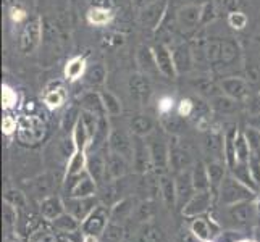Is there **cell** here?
Instances as JSON below:
<instances>
[{"instance_id": "cell-32", "label": "cell", "mask_w": 260, "mask_h": 242, "mask_svg": "<svg viewBox=\"0 0 260 242\" xmlns=\"http://www.w3.org/2000/svg\"><path fill=\"white\" fill-rule=\"evenodd\" d=\"M189 163H191V157L186 150L179 147L170 149V166H173V169L184 171V169L189 166Z\"/></svg>"}, {"instance_id": "cell-18", "label": "cell", "mask_w": 260, "mask_h": 242, "mask_svg": "<svg viewBox=\"0 0 260 242\" xmlns=\"http://www.w3.org/2000/svg\"><path fill=\"white\" fill-rule=\"evenodd\" d=\"M128 171V160L121 157L116 152H110V155H107V175L112 179H118L124 176Z\"/></svg>"}, {"instance_id": "cell-4", "label": "cell", "mask_w": 260, "mask_h": 242, "mask_svg": "<svg viewBox=\"0 0 260 242\" xmlns=\"http://www.w3.org/2000/svg\"><path fill=\"white\" fill-rule=\"evenodd\" d=\"M210 207H212V189L196 191L191 199L184 203L183 215L186 218H197L204 215Z\"/></svg>"}, {"instance_id": "cell-22", "label": "cell", "mask_w": 260, "mask_h": 242, "mask_svg": "<svg viewBox=\"0 0 260 242\" xmlns=\"http://www.w3.org/2000/svg\"><path fill=\"white\" fill-rule=\"evenodd\" d=\"M87 168V157L86 150H75L73 155H70L68 160V168H67V179L68 178H76L84 173Z\"/></svg>"}, {"instance_id": "cell-36", "label": "cell", "mask_w": 260, "mask_h": 242, "mask_svg": "<svg viewBox=\"0 0 260 242\" xmlns=\"http://www.w3.org/2000/svg\"><path fill=\"white\" fill-rule=\"evenodd\" d=\"M101 242H121L123 236H124V228L120 225V223H109L107 228L104 229V232L101 234Z\"/></svg>"}, {"instance_id": "cell-37", "label": "cell", "mask_w": 260, "mask_h": 242, "mask_svg": "<svg viewBox=\"0 0 260 242\" xmlns=\"http://www.w3.org/2000/svg\"><path fill=\"white\" fill-rule=\"evenodd\" d=\"M28 242H58V239L55 232H53V229L39 225L38 228L29 232Z\"/></svg>"}, {"instance_id": "cell-51", "label": "cell", "mask_w": 260, "mask_h": 242, "mask_svg": "<svg viewBox=\"0 0 260 242\" xmlns=\"http://www.w3.org/2000/svg\"><path fill=\"white\" fill-rule=\"evenodd\" d=\"M164 128L167 129V131H179L181 129V121H179L178 118H165L164 120Z\"/></svg>"}, {"instance_id": "cell-49", "label": "cell", "mask_w": 260, "mask_h": 242, "mask_svg": "<svg viewBox=\"0 0 260 242\" xmlns=\"http://www.w3.org/2000/svg\"><path fill=\"white\" fill-rule=\"evenodd\" d=\"M154 215V207H152V203L150 202H147V203H142L141 207L138 209V218H139V221H147V220H150V217Z\"/></svg>"}, {"instance_id": "cell-57", "label": "cell", "mask_w": 260, "mask_h": 242, "mask_svg": "<svg viewBox=\"0 0 260 242\" xmlns=\"http://www.w3.org/2000/svg\"><path fill=\"white\" fill-rule=\"evenodd\" d=\"M204 242H212V240H204Z\"/></svg>"}, {"instance_id": "cell-58", "label": "cell", "mask_w": 260, "mask_h": 242, "mask_svg": "<svg viewBox=\"0 0 260 242\" xmlns=\"http://www.w3.org/2000/svg\"><path fill=\"white\" fill-rule=\"evenodd\" d=\"M65 242H71V240H65Z\"/></svg>"}, {"instance_id": "cell-24", "label": "cell", "mask_w": 260, "mask_h": 242, "mask_svg": "<svg viewBox=\"0 0 260 242\" xmlns=\"http://www.w3.org/2000/svg\"><path fill=\"white\" fill-rule=\"evenodd\" d=\"M160 194L164 197V202L168 209H173L178 203V197H176V183L175 179H170L168 176L162 175L160 176Z\"/></svg>"}, {"instance_id": "cell-50", "label": "cell", "mask_w": 260, "mask_h": 242, "mask_svg": "<svg viewBox=\"0 0 260 242\" xmlns=\"http://www.w3.org/2000/svg\"><path fill=\"white\" fill-rule=\"evenodd\" d=\"M10 18H12L13 23H23L26 18H28V13H26L20 7H13L12 12H10Z\"/></svg>"}, {"instance_id": "cell-43", "label": "cell", "mask_w": 260, "mask_h": 242, "mask_svg": "<svg viewBox=\"0 0 260 242\" xmlns=\"http://www.w3.org/2000/svg\"><path fill=\"white\" fill-rule=\"evenodd\" d=\"M247 21H249V18L244 12H231L228 15V24L231 26L233 29H236V31H241V29H244L246 26H247Z\"/></svg>"}, {"instance_id": "cell-38", "label": "cell", "mask_w": 260, "mask_h": 242, "mask_svg": "<svg viewBox=\"0 0 260 242\" xmlns=\"http://www.w3.org/2000/svg\"><path fill=\"white\" fill-rule=\"evenodd\" d=\"M212 107L218 113L226 115V113L236 112V100H235V98H231V97L223 94V95H218V97L213 98V100H212Z\"/></svg>"}, {"instance_id": "cell-47", "label": "cell", "mask_w": 260, "mask_h": 242, "mask_svg": "<svg viewBox=\"0 0 260 242\" xmlns=\"http://www.w3.org/2000/svg\"><path fill=\"white\" fill-rule=\"evenodd\" d=\"M194 110H196V103L191 100V98H183V100L179 102V105H178V115L183 116V118L192 115Z\"/></svg>"}, {"instance_id": "cell-54", "label": "cell", "mask_w": 260, "mask_h": 242, "mask_svg": "<svg viewBox=\"0 0 260 242\" xmlns=\"http://www.w3.org/2000/svg\"><path fill=\"white\" fill-rule=\"evenodd\" d=\"M209 0H186V4L187 5H197V7H202L207 4Z\"/></svg>"}, {"instance_id": "cell-33", "label": "cell", "mask_w": 260, "mask_h": 242, "mask_svg": "<svg viewBox=\"0 0 260 242\" xmlns=\"http://www.w3.org/2000/svg\"><path fill=\"white\" fill-rule=\"evenodd\" d=\"M207 173H209V181L210 187H220V184L225 179V166L221 165L220 160H212L210 163H207Z\"/></svg>"}, {"instance_id": "cell-55", "label": "cell", "mask_w": 260, "mask_h": 242, "mask_svg": "<svg viewBox=\"0 0 260 242\" xmlns=\"http://www.w3.org/2000/svg\"><path fill=\"white\" fill-rule=\"evenodd\" d=\"M83 242H99V240H97V236H87V234H86Z\"/></svg>"}, {"instance_id": "cell-35", "label": "cell", "mask_w": 260, "mask_h": 242, "mask_svg": "<svg viewBox=\"0 0 260 242\" xmlns=\"http://www.w3.org/2000/svg\"><path fill=\"white\" fill-rule=\"evenodd\" d=\"M139 63L144 70V75L149 78L155 73H160L158 71V66L155 63V58H154V53H152V49H144L142 47L141 52H139Z\"/></svg>"}, {"instance_id": "cell-56", "label": "cell", "mask_w": 260, "mask_h": 242, "mask_svg": "<svg viewBox=\"0 0 260 242\" xmlns=\"http://www.w3.org/2000/svg\"><path fill=\"white\" fill-rule=\"evenodd\" d=\"M236 242H238V240H236ZM239 242H247V240H239Z\"/></svg>"}, {"instance_id": "cell-40", "label": "cell", "mask_w": 260, "mask_h": 242, "mask_svg": "<svg viewBox=\"0 0 260 242\" xmlns=\"http://www.w3.org/2000/svg\"><path fill=\"white\" fill-rule=\"evenodd\" d=\"M86 78H87V83L91 86H101L104 84V81L107 78V73H105V68L104 65H94L91 70L86 73Z\"/></svg>"}, {"instance_id": "cell-11", "label": "cell", "mask_w": 260, "mask_h": 242, "mask_svg": "<svg viewBox=\"0 0 260 242\" xmlns=\"http://www.w3.org/2000/svg\"><path fill=\"white\" fill-rule=\"evenodd\" d=\"M228 217L230 220L238 226H247L250 221L255 218V205L246 200V202H239L228 207Z\"/></svg>"}, {"instance_id": "cell-25", "label": "cell", "mask_w": 260, "mask_h": 242, "mask_svg": "<svg viewBox=\"0 0 260 242\" xmlns=\"http://www.w3.org/2000/svg\"><path fill=\"white\" fill-rule=\"evenodd\" d=\"M86 20L89 24H92V26H107V24H110L113 20V12L109 10V8H105V7L97 5V7H92L91 10L87 12Z\"/></svg>"}, {"instance_id": "cell-16", "label": "cell", "mask_w": 260, "mask_h": 242, "mask_svg": "<svg viewBox=\"0 0 260 242\" xmlns=\"http://www.w3.org/2000/svg\"><path fill=\"white\" fill-rule=\"evenodd\" d=\"M86 71H87L86 57L76 55L67 61V65L63 68V78L68 81V83H76V81H79L86 75Z\"/></svg>"}, {"instance_id": "cell-30", "label": "cell", "mask_w": 260, "mask_h": 242, "mask_svg": "<svg viewBox=\"0 0 260 242\" xmlns=\"http://www.w3.org/2000/svg\"><path fill=\"white\" fill-rule=\"evenodd\" d=\"M204 146H205V150H207V154L213 157V160H220L221 154L225 157V137H221L218 132L210 134V136L205 139Z\"/></svg>"}, {"instance_id": "cell-12", "label": "cell", "mask_w": 260, "mask_h": 242, "mask_svg": "<svg viewBox=\"0 0 260 242\" xmlns=\"http://www.w3.org/2000/svg\"><path fill=\"white\" fill-rule=\"evenodd\" d=\"M67 98H68V92H67V89L63 87V84H61V83H52L46 89V92H44L42 102L49 110H57V109H60V107L65 105Z\"/></svg>"}, {"instance_id": "cell-28", "label": "cell", "mask_w": 260, "mask_h": 242, "mask_svg": "<svg viewBox=\"0 0 260 242\" xmlns=\"http://www.w3.org/2000/svg\"><path fill=\"white\" fill-rule=\"evenodd\" d=\"M173 60L178 73H184L192 68V53L186 46H178L173 50Z\"/></svg>"}, {"instance_id": "cell-34", "label": "cell", "mask_w": 260, "mask_h": 242, "mask_svg": "<svg viewBox=\"0 0 260 242\" xmlns=\"http://www.w3.org/2000/svg\"><path fill=\"white\" fill-rule=\"evenodd\" d=\"M191 232L197 239L204 242V240H210V237L213 234V229H212V225L207 220L197 217L191 225Z\"/></svg>"}, {"instance_id": "cell-19", "label": "cell", "mask_w": 260, "mask_h": 242, "mask_svg": "<svg viewBox=\"0 0 260 242\" xmlns=\"http://www.w3.org/2000/svg\"><path fill=\"white\" fill-rule=\"evenodd\" d=\"M176 197H178V203H181L183 200H189L192 194L196 192L194 189V184H192V176L191 173L187 171H181V175H179L176 179Z\"/></svg>"}, {"instance_id": "cell-42", "label": "cell", "mask_w": 260, "mask_h": 242, "mask_svg": "<svg viewBox=\"0 0 260 242\" xmlns=\"http://www.w3.org/2000/svg\"><path fill=\"white\" fill-rule=\"evenodd\" d=\"M16 102H18L16 91L8 84H4L2 86V107L5 110H12L16 107Z\"/></svg>"}, {"instance_id": "cell-1", "label": "cell", "mask_w": 260, "mask_h": 242, "mask_svg": "<svg viewBox=\"0 0 260 242\" xmlns=\"http://www.w3.org/2000/svg\"><path fill=\"white\" fill-rule=\"evenodd\" d=\"M218 191H220V203L225 205V207H231L235 203L250 200L254 197L252 187H249L235 176H225Z\"/></svg>"}, {"instance_id": "cell-31", "label": "cell", "mask_w": 260, "mask_h": 242, "mask_svg": "<svg viewBox=\"0 0 260 242\" xmlns=\"http://www.w3.org/2000/svg\"><path fill=\"white\" fill-rule=\"evenodd\" d=\"M81 105L83 109L87 110V112H92L99 116H104L105 113V107H104V102H102V95L101 94H94V92H89L86 94L83 98H81Z\"/></svg>"}, {"instance_id": "cell-8", "label": "cell", "mask_w": 260, "mask_h": 242, "mask_svg": "<svg viewBox=\"0 0 260 242\" xmlns=\"http://www.w3.org/2000/svg\"><path fill=\"white\" fill-rule=\"evenodd\" d=\"M97 207H99V203L94 195L92 197H71L67 202V212L73 215L79 221H84Z\"/></svg>"}, {"instance_id": "cell-10", "label": "cell", "mask_w": 260, "mask_h": 242, "mask_svg": "<svg viewBox=\"0 0 260 242\" xmlns=\"http://www.w3.org/2000/svg\"><path fill=\"white\" fill-rule=\"evenodd\" d=\"M176 23L184 31H192L202 23V7L184 5L176 13Z\"/></svg>"}, {"instance_id": "cell-7", "label": "cell", "mask_w": 260, "mask_h": 242, "mask_svg": "<svg viewBox=\"0 0 260 242\" xmlns=\"http://www.w3.org/2000/svg\"><path fill=\"white\" fill-rule=\"evenodd\" d=\"M110 220V213L105 207L99 205V207L89 215L83 221V231L87 236H99L102 234L104 229L107 228V221Z\"/></svg>"}, {"instance_id": "cell-59", "label": "cell", "mask_w": 260, "mask_h": 242, "mask_svg": "<svg viewBox=\"0 0 260 242\" xmlns=\"http://www.w3.org/2000/svg\"><path fill=\"white\" fill-rule=\"evenodd\" d=\"M258 237H260V232H258Z\"/></svg>"}, {"instance_id": "cell-23", "label": "cell", "mask_w": 260, "mask_h": 242, "mask_svg": "<svg viewBox=\"0 0 260 242\" xmlns=\"http://www.w3.org/2000/svg\"><path fill=\"white\" fill-rule=\"evenodd\" d=\"M164 240V229L160 226L144 223L134 236V242H162Z\"/></svg>"}, {"instance_id": "cell-29", "label": "cell", "mask_w": 260, "mask_h": 242, "mask_svg": "<svg viewBox=\"0 0 260 242\" xmlns=\"http://www.w3.org/2000/svg\"><path fill=\"white\" fill-rule=\"evenodd\" d=\"M52 226L58 232H63V234H67V232H68V234H70V232L78 231L81 225H79V220H76L73 215L65 212L63 215H60L58 218H55L52 221Z\"/></svg>"}, {"instance_id": "cell-26", "label": "cell", "mask_w": 260, "mask_h": 242, "mask_svg": "<svg viewBox=\"0 0 260 242\" xmlns=\"http://www.w3.org/2000/svg\"><path fill=\"white\" fill-rule=\"evenodd\" d=\"M129 126H131V131L136 134L138 137H144V136H149V134L154 132L155 123H154V120L149 118L146 115H138L131 120Z\"/></svg>"}, {"instance_id": "cell-21", "label": "cell", "mask_w": 260, "mask_h": 242, "mask_svg": "<svg viewBox=\"0 0 260 242\" xmlns=\"http://www.w3.org/2000/svg\"><path fill=\"white\" fill-rule=\"evenodd\" d=\"M95 186L97 183L92 179L91 175H81V178L75 181L73 187H71L70 197H92L95 194Z\"/></svg>"}, {"instance_id": "cell-14", "label": "cell", "mask_w": 260, "mask_h": 242, "mask_svg": "<svg viewBox=\"0 0 260 242\" xmlns=\"http://www.w3.org/2000/svg\"><path fill=\"white\" fill-rule=\"evenodd\" d=\"M220 89L223 94L235 100H243L249 94V84L241 78H225L220 83Z\"/></svg>"}, {"instance_id": "cell-27", "label": "cell", "mask_w": 260, "mask_h": 242, "mask_svg": "<svg viewBox=\"0 0 260 242\" xmlns=\"http://www.w3.org/2000/svg\"><path fill=\"white\" fill-rule=\"evenodd\" d=\"M192 176V184L196 191H209L210 181H209V173H207V165H204L202 161H197L194 169L191 171Z\"/></svg>"}, {"instance_id": "cell-20", "label": "cell", "mask_w": 260, "mask_h": 242, "mask_svg": "<svg viewBox=\"0 0 260 242\" xmlns=\"http://www.w3.org/2000/svg\"><path fill=\"white\" fill-rule=\"evenodd\" d=\"M131 95L138 100H147L150 95V83L146 75H134L129 79Z\"/></svg>"}, {"instance_id": "cell-46", "label": "cell", "mask_w": 260, "mask_h": 242, "mask_svg": "<svg viewBox=\"0 0 260 242\" xmlns=\"http://www.w3.org/2000/svg\"><path fill=\"white\" fill-rule=\"evenodd\" d=\"M2 131H4L5 136H12L13 132L18 131V121L13 118L12 115L4 116V120H2Z\"/></svg>"}, {"instance_id": "cell-6", "label": "cell", "mask_w": 260, "mask_h": 242, "mask_svg": "<svg viewBox=\"0 0 260 242\" xmlns=\"http://www.w3.org/2000/svg\"><path fill=\"white\" fill-rule=\"evenodd\" d=\"M165 12H167V0H155V2H152V4L146 5L144 8H141L139 23L142 26H146V28L157 29Z\"/></svg>"}, {"instance_id": "cell-5", "label": "cell", "mask_w": 260, "mask_h": 242, "mask_svg": "<svg viewBox=\"0 0 260 242\" xmlns=\"http://www.w3.org/2000/svg\"><path fill=\"white\" fill-rule=\"evenodd\" d=\"M152 53H154L155 63L158 66L160 75L173 79L176 78L178 71L175 66V60H173V50H170L165 44H157V46L152 47Z\"/></svg>"}, {"instance_id": "cell-45", "label": "cell", "mask_w": 260, "mask_h": 242, "mask_svg": "<svg viewBox=\"0 0 260 242\" xmlns=\"http://www.w3.org/2000/svg\"><path fill=\"white\" fill-rule=\"evenodd\" d=\"M4 223L7 228H12L16 223V207L8 202L4 203Z\"/></svg>"}, {"instance_id": "cell-3", "label": "cell", "mask_w": 260, "mask_h": 242, "mask_svg": "<svg viewBox=\"0 0 260 242\" xmlns=\"http://www.w3.org/2000/svg\"><path fill=\"white\" fill-rule=\"evenodd\" d=\"M42 39V20L36 18L24 24V28L20 34V50L23 53H32L39 47Z\"/></svg>"}, {"instance_id": "cell-48", "label": "cell", "mask_w": 260, "mask_h": 242, "mask_svg": "<svg viewBox=\"0 0 260 242\" xmlns=\"http://www.w3.org/2000/svg\"><path fill=\"white\" fill-rule=\"evenodd\" d=\"M173 107H175L173 97L164 95V97H160V98H158V105H157V109H158V112L162 113V115H168L170 112L173 110Z\"/></svg>"}, {"instance_id": "cell-39", "label": "cell", "mask_w": 260, "mask_h": 242, "mask_svg": "<svg viewBox=\"0 0 260 242\" xmlns=\"http://www.w3.org/2000/svg\"><path fill=\"white\" fill-rule=\"evenodd\" d=\"M101 95H102V102H104V107H105V113L110 115V116L120 115L121 103H120L118 98H116L112 92H101Z\"/></svg>"}, {"instance_id": "cell-53", "label": "cell", "mask_w": 260, "mask_h": 242, "mask_svg": "<svg viewBox=\"0 0 260 242\" xmlns=\"http://www.w3.org/2000/svg\"><path fill=\"white\" fill-rule=\"evenodd\" d=\"M152 2H155V0H133V4L136 5L138 8H144L146 5H149Z\"/></svg>"}, {"instance_id": "cell-13", "label": "cell", "mask_w": 260, "mask_h": 242, "mask_svg": "<svg viewBox=\"0 0 260 242\" xmlns=\"http://www.w3.org/2000/svg\"><path fill=\"white\" fill-rule=\"evenodd\" d=\"M109 146L112 152H116L121 157H124L126 160H131L134 157V144L131 142V139L121 131H113L110 132L109 137Z\"/></svg>"}, {"instance_id": "cell-15", "label": "cell", "mask_w": 260, "mask_h": 242, "mask_svg": "<svg viewBox=\"0 0 260 242\" xmlns=\"http://www.w3.org/2000/svg\"><path fill=\"white\" fill-rule=\"evenodd\" d=\"M65 209H67V205L61 202V199L57 195L44 197L41 202V215H42V218L47 221H53L55 218H58L60 215H63Z\"/></svg>"}, {"instance_id": "cell-41", "label": "cell", "mask_w": 260, "mask_h": 242, "mask_svg": "<svg viewBox=\"0 0 260 242\" xmlns=\"http://www.w3.org/2000/svg\"><path fill=\"white\" fill-rule=\"evenodd\" d=\"M131 212H133V203H131V200H129V199H123V200H120V202L113 207L110 218H112L113 221H115V220H123V218H126Z\"/></svg>"}, {"instance_id": "cell-52", "label": "cell", "mask_w": 260, "mask_h": 242, "mask_svg": "<svg viewBox=\"0 0 260 242\" xmlns=\"http://www.w3.org/2000/svg\"><path fill=\"white\" fill-rule=\"evenodd\" d=\"M196 240H197V237L191 231H183L181 234H179V242H196Z\"/></svg>"}, {"instance_id": "cell-9", "label": "cell", "mask_w": 260, "mask_h": 242, "mask_svg": "<svg viewBox=\"0 0 260 242\" xmlns=\"http://www.w3.org/2000/svg\"><path fill=\"white\" fill-rule=\"evenodd\" d=\"M149 150H150V158H152V168L155 169V173H158L160 176L165 175L167 168L170 165V150L167 149L165 142L162 139H154L152 144H149Z\"/></svg>"}, {"instance_id": "cell-2", "label": "cell", "mask_w": 260, "mask_h": 242, "mask_svg": "<svg viewBox=\"0 0 260 242\" xmlns=\"http://www.w3.org/2000/svg\"><path fill=\"white\" fill-rule=\"evenodd\" d=\"M44 136H46V124L38 116L28 115L18 124V137L21 142L34 144V142H39Z\"/></svg>"}, {"instance_id": "cell-44", "label": "cell", "mask_w": 260, "mask_h": 242, "mask_svg": "<svg viewBox=\"0 0 260 242\" xmlns=\"http://www.w3.org/2000/svg\"><path fill=\"white\" fill-rule=\"evenodd\" d=\"M5 202L12 203L13 207L16 209H24L26 207V197L21 191H16V189H12L5 194Z\"/></svg>"}, {"instance_id": "cell-17", "label": "cell", "mask_w": 260, "mask_h": 242, "mask_svg": "<svg viewBox=\"0 0 260 242\" xmlns=\"http://www.w3.org/2000/svg\"><path fill=\"white\" fill-rule=\"evenodd\" d=\"M87 173L97 184L104 183L107 176V157L102 155V152L97 150L91 158H87Z\"/></svg>"}]
</instances>
